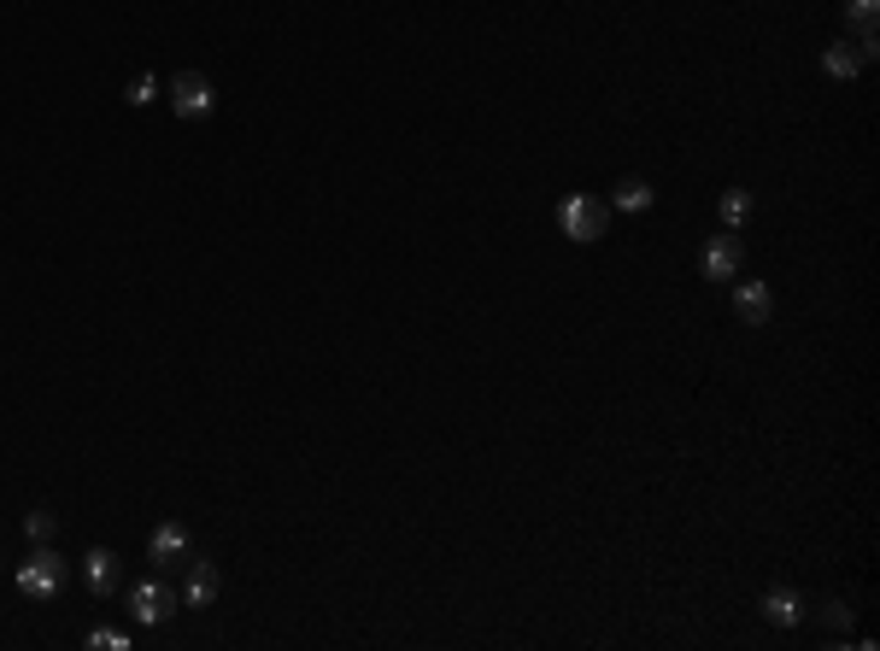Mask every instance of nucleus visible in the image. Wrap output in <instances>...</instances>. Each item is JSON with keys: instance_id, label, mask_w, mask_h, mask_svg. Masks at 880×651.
I'll list each match as a JSON object with an SVG mask.
<instances>
[{"instance_id": "17", "label": "nucleus", "mask_w": 880, "mask_h": 651, "mask_svg": "<svg viewBox=\"0 0 880 651\" xmlns=\"http://www.w3.org/2000/svg\"><path fill=\"white\" fill-rule=\"evenodd\" d=\"M153 95H159V76H153V71L130 76V88H123V100H130V106H147Z\"/></svg>"}, {"instance_id": "4", "label": "nucleus", "mask_w": 880, "mask_h": 651, "mask_svg": "<svg viewBox=\"0 0 880 651\" xmlns=\"http://www.w3.org/2000/svg\"><path fill=\"white\" fill-rule=\"evenodd\" d=\"M212 106H217V88H212L206 71H182L177 83H170V112H177L182 123L188 118H212Z\"/></svg>"}, {"instance_id": "6", "label": "nucleus", "mask_w": 880, "mask_h": 651, "mask_svg": "<svg viewBox=\"0 0 880 651\" xmlns=\"http://www.w3.org/2000/svg\"><path fill=\"white\" fill-rule=\"evenodd\" d=\"M224 593V576H217V564H206V557H200V564H188V576H182V604L188 611H206V604Z\"/></svg>"}, {"instance_id": "3", "label": "nucleus", "mask_w": 880, "mask_h": 651, "mask_svg": "<svg viewBox=\"0 0 880 651\" xmlns=\"http://www.w3.org/2000/svg\"><path fill=\"white\" fill-rule=\"evenodd\" d=\"M177 593L159 581V576H147V581H135L130 587V616H135V628H165L170 623V611H177Z\"/></svg>"}, {"instance_id": "7", "label": "nucleus", "mask_w": 880, "mask_h": 651, "mask_svg": "<svg viewBox=\"0 0 880 651\" xmlns=\"http://www.w3.org/2000/svg\"><path fill=\"white\" fill-rule=\"evenodd\" d=\"M118 576H123V564H118V552H106V546H94L83 557V581H88V593L94 599H106V593H118Z\"/></svg>"}, {"instance_id": "15", "label": "nucleus", "mask_w": 880, "mask_h": 651, "mask_svg": "<svg viewBox=\"0 0 880 651\" xmlns=\"http://www.w3.org/2000/svg\"><path fill=\"white\" fill-rule=\"evenodd\" d=\"M53 529H59V517H47V510H29L24 517V534L36 540V546H53Z\"/></svg>"}, {"instance_id": "2", "label": "nucleus", "mask_w": 880, "mask_h": 651, "mask_svg": "<svg viewBox=\"0 0 880 651\" xmlns=\"http://www.w3.org/2000/svg\"><path fill=\"white\" fill-rule=\"evenodd\" d=\"M605 224H610V206H605L599 194H570V200H558V229H563L570 241H581V246L599 241Z\"/></svg>"}, {"instance_id": "5", "label": "nucleus", "mask_w": 880, "mask_h": 651, "mask_svg": "<svg viewBox=\"0 0 880 651\" xmlns=\"http://www.w3.org/2000/svg\"><path fill=\"white\" fill-rule=\"evenodd\" d=\"M740 236H734V229H728V236H711V241H704V253H699V270L704 276H711V282H734V276H740Z\"/></svg>"}, {"instance_id": "1", "label": "nucleus", "mask_w": 880, "mask_h": 651, "mask_svg": "<svg viewBox=\"0 0 880 651\" xmlns=\"http://www.w3.org/2000/svg\"><path fill=\"white\" fill-rule=\"evenodd\" d=\"M66 581H71V564L53 546H36L19 564V593L24 599H59V593H66Z\"/></svg>"}, {"instance_id": "16", "label": "nucleus", "mask_w": 880, "mask_h": 651, "mask_svg": "<svg viewBox=\"0 0 880 651\" xmlns=\"http://www.w3.org/2000/svg\"><path fill=\"white\" fill-rule=\"evenodd\" d=\"M88 651H130V634L123 628H88Z\"/></svg>"}, {"instance_id": "13", "label": "nucleus", "mask_w": 880, "mask_h": 651, "mask_svg": "<svg viewBox=\"0 0 880 651\" xmlns=\"http://www.w3.org/2000/svg\"><path fill=\"white\" fill-rule=\"evenodd\" d=\"M716 212H722V224H728V229H740L746 217H751V189H728Z\"/></svg>"}, {"instance_id": "12", "label": "nucleus", "mask_w": 880, "mask_h": 651, "mask_svg": "<svg viewBox=\"0 0 880 651\" xmlns=\"http://www.w3.org/2000/svg\"><path fill=\"white\" fill-rule=\"evenodd\" d=\"M822 71H828V76H840V83H852V76L863 71V59H857V48L834 41V48H822Z\"/></svg>"}, {"instance_id": "9", "label": "nucleus", "mask_w": 880, "mask_h": 651, "mask_svg": "<svg viewBox=\"0 0 880 651\" xmlns=\"http://www.w3.org/2000/svg\"><path fill=\"white\" fill-rule=\"evenodd\" d=\"M147 557H153V564H182V557H188V529H182V522H159V529H153V540H147Z\"/></svg>"}, {"instance_id": "10", "label": "nucleus", "mask_w": 880, "mask_h": 651, "mask_svg": "<svg viewBox=\"0 0 880 651\" xmlns=\"http://www.w3.org/2000/svg\"><path fill=\"white\" fill-rule=\"evenodd\" d=\"M763 616L775 628H798L805 623V599H798L793 587H775V593H763Z\"/></svg>"}, {"instance_id": "14", "label": "nucleus", "mask_w": 880, "mask_h": 651, "mask_svg": "<svg viewBox=\"0 0 880 651\" xmlns=\"http://www.w3.org/2000/svg\"><path fill=\"white\" fill-rule=\"evenodd\" d=\"M845 19L857 24V36H875V24H880V0H845Z\"/></svg>"}, {"instance_id": "11", "label": "nucleus", "mask_w": 880, "mask_h": 651, "mask_svg": "<svg viewBox=\"0 0 880 651\" xmlns=\"http://www.w3.org/2000/svg\"><path fill=\"white\" fill-rule=\"evenodd\" d=\"M652 182H640V177H628L622 182V189L617 194H610V206H617V212H628V217H640V212H652Z\"/></svg>"}, {"instance_id": "8", "label": "nucleus", "mask_w": 880, "mask_h": 651, "mask_svg": "<svg viewBox=\"0 0 880 651\" xmlns=\"http://www.w3.org/2000/svg\"><path fill=\"white\" fill-rule=\"evenodd\" d=\"M734 312H740L746 329H763L775 300H769V282H734Z\"/></svg>"}]
</instances>
